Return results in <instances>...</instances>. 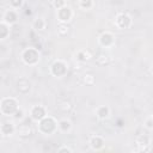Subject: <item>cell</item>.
I'll list each match as a JSON object with an SVG mask.
<instances>
[{
	"instance_id": "20",
	"label": "cell",
	"mask_w": 153,
	"mask_h": 153,
	"mask_svg": "<svg viewBox=\"0 0 153 153\" xmlns=\"http://www.w3.org/2000/svg\"><path fill=\"white\" fill-rule=\"evenodd\" d=\"M33 27H35L36 30H42V29L44 27V22H43L42 19H37V20H35V23H33Z\"/></svg>"
},
{
	"instance_id": "28",
	"label": "cell",
	"mask_w": 153,
	"mask_h": 153,
	"mask_svg": "<svg viewBox=\"0 0 153 153\" xmlns=\"http://www.w3.org/2000/svg\"><path fill=\"white\" fill-rule=\"evenodd\" d=\"M152 74H153V67H152Z\"/></svg>"
},
{
	"instance_id": "25",
	"label": "cell",
	"mask_w": 153,
	"mask_h": 153,
	"mask_svg": "<svg viewBox=\"0 0 153 153\" xmlns=\"http://www.w3.org/2000/svg\"><path fill=\"white\" fill-rule=\"evenodd\" d=\"M22 1H23V0H10L11 5H12L13 7H19V6L22 5Z\"/></svg>"
},
{
	"instance_id": "8",
	"label": "cell",
	"mask_w": 153,
	"mask_h": 153,
	"mask_svg": "<svg viewBox=\"0 0 153 153\" xmlns=\"http://www.w3.org/2000/svg\"><path fill=\"white\" fill-rule=\"evenodd\" d=\"M114 36L111 35V33H109V32H105V33H103L100 37H99V42H100V44L102 45H104V47H110L112 43H114Z\"/></svg>"
},
{
	"instance_id": "3",
	"label": "cell",
	"mask_w": 153,
	"mask_h": 153,
	"mask_svg": "<svg viewBox=\"0 0 153 153\" xmlns=\"http://www.w3.org/2000/svg\"><path fill=\"white\" fill-rule=\"evenodd\" d=\"M23 60L27 65H33L39 60V54H38V51L36 49L29 48L23 53Z\"/></svg>"
},
{
	"instance_id": "2",
	"label": "cell",
	"mask_w": 153,
	"mask_h": 153,
	"mask_svg": "<svg viewBox=\"0 0 153 153\" xmlns=\"http://www.w3.org/2000/svg\"><path fill=\"white\" fill-rule=\"evenodd\" d=\"M56 129V122L53 117H43L39 121V130L44 134H51Z\"/></svg>"
},
{
	"instance_id": "1",
	"label": "cell",
	"mask_w": 153,
	"mask_h": 153,
	"mask_svg": "<svg viewBox=\"0 0 153 153\" xmlns=\"http://www.w3.org/2000/svg\"><path fill=\"white\" fill-rule=\"evenodd\" d=\"M18 110V103L16 99L13 98H4L1 100V112L4 115H12L16 114V111Z\"/></svg>"
},
{
	"instance_id": "18",
	"label": "cell",
	"mask_w": 153,
	"mask_h": 153,
	"mask_svg": "<svg viewBox=\"0 0 153 153\" xmlns=\"http://www.w3.org/2000/svg\"><path fill=\"white\" fill-rule=\"evenodd\" d=\"M59 127L61 128V130H62V131H67V130L71 128V122H69V121H67V120H62V121L60 122Z\"/></svg>"
},
{
	"instance_id": "29",
	"label": "cell",
	"mask_w": 153,
	"mask_h": 153,
	"mask_svg": "<svg viewBox=\"0 0 153 153\" xmlns=\"http://www.w3.org/2000/svg\"><path fill=\"white\" fill-rule=\"evenodd\" d=\"M151 120H152V123H153V117H152V118H151Z\"/></svg>"
},
{
	"instance_id": "23",
	"label": "cell",
	"mask_w": 153,
	"mask_h": 153,
	"mask_svg": "<svg viewBox=\"0 0 153 153\" xmlns=\"http://www.w3.org/2000/svg\"><path fill=\"white\" fill-rule=\"evenodd\" d=\"M92 5V1L91 0H80V6L82 8H90Z\"/></svg>"
},
{
	"instance_id": "27",
	"label": "cell",
	"mask_w": 153,
	"mask_h": 153,
	"mask_svg": "<svg viewBox=\"0 0 153 153\" xmlns=\"http://www.w3.org/2000/svg\"><path fill=\"white\" fill-rule=\"evenodd\" d=\"M22 116H23V111H22V110H19V111L17 110V111H16V117L18 118V117H22Z\"/></svg>"
},
{
	"instance_id": "24",
	"label": "cell",
	"mask_w": 153,
	"mask_h": 153,
	"mask_svg": "<svg viewBox=\"0 0 153 153\" xmlns=\"http://www.w3.org/2000/svg\"><path fill=\"white\" fill-rule=\"evenodd\" d=\"M53 5H54V7H55V8L60 10L61 7H63V5H65V0H54Z\"/></svg>"
},
{
	"instance_id": "14",
	"label": "cell",
	"mask_w": 153,
	"mask_h": 153,
	"mask_svg": "<svg viewBox=\"0 0 153 153\" xmlns=\"http://www.w3.org/2000/svg\"><path fill=\"white\" fill-rule=\"evenodd\" d=\"M18 133H19L20 135H23V136H27V135H30V133H31V129H30V127H29V126H26V124H23V126H20V127H19V129H18Z\"/></svg>"
},
{
	"instance_id": "13",
	"label": "cell",
	"mask_w": 153,
	"mask_h": 153,
	"mask_svg": "<svg viewBox=\"0 0 153 153\" xmlns=\"http://www.w3.org/2000/svg\"><path fill=\"white\" fill-rule=\"evenodd\" d=\"M97 115L98 117L100 118H105L109 116V108L108 106H100L98 110H97Z\"/></svg>"
},
{
	"instance_id": "12",
	"label": "cell",
	"mask_w": 153,
	"mask_h": 153,
	"mask_svg": "<svg viewBox=\"0 0 153 153\" xmlns=\"http://www.w3.org/2000/svg\"><path fill=\"white\" fill-rule=\"evenodd\" d=\"M14 130L13 126L11 123H2L1 124V133L4 135H8V134H12V131Z\"/></svg>"
},
{
	"instance_id": "11",
	"label": "cell",
	"mask_w": 153,
	"mask_h": 153,
	"mask_svg": "<svg viewBox=\"0 0 153 153\" xmlns=\"http://www.w3.org/2000/svg\"><path fill=\"white\" fill-rule=\"evenodd\" d=\"M91 147L94 148V149H99L102 146H103V139L99 137V136H93L91 139Z\"/></svg>"
},
{
	"instance_id": "6",
	"label": "cell",
	"mask_w": 153,
	"mask_h": 153,
	"mask_svg": "<svg viewBox=\"0 0 153 153\" xmlns=\"http://www.w3.org/2000/svg\"><path fill=\"white\" fill-rule=\"evenodd\" d=\"M57 16H59V19H60L62 23H66V22L71 20V18H72V11H71V8L63 6V7H61V8L59 10Z\"/></svg>"
},
{
	"instance_id": "17",
	"label": "cell",
	"mask_w": 153,
	"mask_h": 153,
	"mask_svg": "<svg viewBox=\"0 0 153 153\" xmlns=\"http://www.w3.org/2000/svg\"><path fill=\"white\" fill-rule=\"evenodd\" d=\"M57 32H59L61 36L67 35V33H68V26H67L65 23L60 24V25H59V27H57Z\"/></svg>"
},
{
	"instance_id": "22",
	"label": "cell",
	"mask_w": 153,
	"mask_h": 153,
	"mask_svg": "<svg viewBox=\"0 0 153 153\" xmlns=\"http://www.w3.org/2000/svg\"><path fill=\"white\" fill-rule=\"evenodd\" d=\"M0 27H1V35H0V37H1V38H5V37H6V35H7V32H8L7 26H6V24H5V23H1Z\"/></svg>"
},
{
	"instance_id": "16",
	"label": "cell",
	"mask_w": 153,
	"mask_h": 153,
	"mask_svg": "<svg viewBox=\"0 0 153 153\" xmlns=\"http://www.w3.org/2000/svg\"><path fill=\"white\" fill-rule=\"evenodd\" d=\"M90 57H91V55H90L88 51L82 50V51L78 53V60H80V61H87Z\"/></svg>"
},
{
	"instance_id": "7",
	"label": "cell",
	"mask_w": 153,
	"mask_h": 153,
	"mask_svg": "<svg viewBox=\"0 0 153 153\" xmlns=\"http://www.w3.org/2000/svg\"><path fill=\"white\" fill-rule=\"evenodd\" d=\"M31 117L33 120H36V121H41L43 117H45V110H44V108L41 106V105H37V106L32 108V110H31Z\"/></svg>"
},
{
	"instance_id": "15",
	"label": "cell",
	"mask_w": 153,
	"mask_h": 153,
	"mask_svg": "<svg viewBox=\"0 0 153 153\" xmlns=\"http://www.w3.org/2000/svg\"><path fill=\"white\" fill-rule=\"evenodd\" d=\"M136 143H137V145H141V146L149 145V137H148L147 135H140V136L136 139Z\"/></svg>"
},
{
	"instance_id": "10",
	"label": "cell",
	"mask_w": 153,
	"mask_h": 153,
	"mask_svg": "<svg viewBox=\"0 0 153 153\" xmlns=\"http://www.w3.org/2000/svg\"><path fill=\"white\" fill-rule=\"evenodd\" d=\"M4 19H5L6 23L13 24V23H16V20H17V14H16L14 11H11V10H10V11H7V12L5 13Z\"/></svg>"
},
{
	"instance_id": "26",
	"label": "cell",
	"mask_w": 153,
	"mask_h": 153,
	"mask_svg": "<svg viewBox=\"0 0 153 153\" xmlns=\"http://www.w3.org/2000/svg\"><path fill=\"white\" fill-rule=\"evenodd\" d=\"M57 151H59V152H72V149L68 148V147H62V148H59Z\"/></svg>"
},
{
	"instance_id": "21",
	"label": "cell",
	"mask_w": 153,
	"mask_h": 153,
	"mask_svg": "<svg viewBox=\"0 0 153 153\" xmlns=\"http://www.w3.org/2000/svg\"><path fill=\"white\" fill-rule=\"evenodd\" d=\"M84 82L87 84V85H93V82H94V78H93V75H92V74H87V75H85V78H84Z\"/></svg>"
},
{
	"instance_id": "9",
	"label": "cell",
	"mask_w": 153,
	"mask_h": 153,
	"mask_svg": "<svg viewBox=\"0 0 153 153\" xmlns=\"http://www.w3.org/2000/svg\"><path fill=\"white\" fill-rule=\"evenodd\" d=\"M18 90L22 92V93H26L29 90H30V87H31V84H30V81L27 80V79H25V78H22V79H19L18 80Z\"/></svg>"
},
{
	"instance_id": "4",
	"label": "cell",
	"mask_w": 153,
	"mask_h": 153,
	"mask_svg": "<svg viewBox=\"0 0 153 153\" xmlns=\"http://www.w3.org/2000/svg\"><path fill=\"white\" fill-rule=\"evenodd\" d=\"M67 68H66V65L62 62V61H56L53 63L51 66V73L56 76H60V75H63L66 73Z\"/></svg>"
},
{
	"instance_id": "5",
	"label": "cell",
	"mask_w": 153,
	"mask_h": 153,
	"mask_svg": "<svg viewBox=\"0 0 153 153\" xmlns=\"http://www.w3.org/2000/svg\"><path fill=\"white\" fill-rule=\"evenodd\" d=\"M130 23H131L130 17H129L128 14H124V13L120 14V16L117 17V19H116V25H117L120 29H127V27H129Z\"/></svg>"
},
{
	"instance_id": "19",
	"label": "cell",
	"mask_w": 153,
	"mask_h": 153,
	"mask_svg": "<svg viewBox=\"0 0 153 153\" xmlns=\"http://www.w3.org/2000/svg\"><path fill=\"white\" fill-rule=\"evenodd\" d=\"M108 60H109V56L105 55V54H100V55L97 57V62H98L99 65H105V63H108Z\"/></svg>"
}]
</instances>
